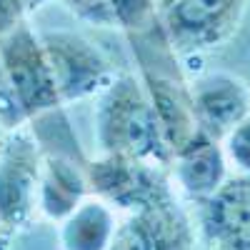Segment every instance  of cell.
<instances>
[{
  "label": "cell",
  "mask_w": 250,
  "mask_h": 250,
  "mask_svg": "<svg viewBox=\"0 0 250 250\" xmlns=\"http://www.w3.org/2000/svg\"><path fill=\"white\" fill-rule=\"evenodd\" d=\"M128 43L138 62V80L153 105L155 120L173 158L200 133L193 115L190 83L185 80L178 65V53L168 43L158 18L153 25L128 35Z\"/></svg>",
  "instance_id": "cell-1"
},
{
  "label": "cell",
  "mask_w": 250,
  "mask_h": 250,
  "mask_svg": "<svg viewBox=\"0 0 250 250\" xmlns=\"http://www.w3.org/2000/svg\"><path fill=\"white\" fill-rule=\"evenodd\" d=\"M95 143L100 153L123 155L158 168L170 165V150L153 105L135 75L123 73L100 90L95 108Z\"/></svg>",
  "instance_id": "cell-2"
},
{
  "label": "cell",
  "mask_w": 250,
  "mask_h": 250,
  "mask_svg": "<svg viewBox=\"0 0 250 250\" xmlns=\"http://www.w3.org/2000/svg\"><path fill=\"white\" fill-rule=\"evenodd\" d=\"M245 5L248 0H163L158 23L175 53H200L238 30Z\"/></svg>",
  "instance_id": "cell-3"
},
{
  "label": "cell",
  "mask_w": 250,
  "mask_h": 250,
  "mask_svg": "<svg viewBox=\"0 0 250 250\" xmlns=\"http://www.w3.org/2000/svg\"><path fill=\"white\" fill-rule=\"evenodd\" d=\"M0 68L15 90L28 120L62 108L40 38L25 18L0 35Z\"/></svg>",
  "instance_id": "cell-4"
},
{
  "label": "cell",
  "mask_w": 250,
  "mask_h": 250,
  "mask_svg": "<svg viewBox=\"0 0 250 250\" xmlns=\"http://www.w3.org/2000/svg\"><path fill=\"white\" fill-rule=\"evenodd\" d=\"M38 38L50 65L55 93L62 108L68 103L85 100L100 93L113 80L110 60L88 38L70 30H50Z\"/></svg>",
  "instance_id": "cell-5"
},
{
  "label": "cell",
  "mask_w": 250,
  "mask_h": 250,
  "mask_svg": "<svg viewBox=\"0 0 250 250\" xmlns=\"http://www.w3.org/2000/svg\"><path fill=\"white\" fill-rule=\"evenodd\" d=\"M43 153L28 130H15L0 145V225H23L38 205Z\"/></svg>",
  "instance_id": "cell-6"
},
{
  "label": "cell",
  "mask_w": 250,
  "mask_h": 250,
  "mask_svg": "<svg viewBox=\"0 0 250 250\" xmlns=\"http://www.w3.org/2000/svg\"><path fill=\"white\" fill-rule=\"evenodd\" d=\"M193 115L198 130L223 140L240 120L250 115L248 83L230 73H208L190 83Z\"/></svg>",
  "instance_id": "cell-7"
},
{
  "label": "cell",
  "mask_w": 250,
  "mask_h": 250,
  "mask_svg": "<svg viewBox=\"0 0 250 250\" xmlns=\"http://www.w3.org/2000/svg\"><path fill=\"white\" fill-rule=\"evenodd\" d=\"M200 225L220 250H250V175L228 178L218 193L200 200Z\"/></svg>",
  "instance_id": "cell-8"
},
{
  "label": "cell",
  "mask_w": 250,
  "mask_h": 250,
  "mask_svg": "<svg viewBox=\"0 0 250 250\" xmlns=\"http://www.w3.org/2000/svg\"><path fill=\"white\" fill-rule=\"evenodd\" d=\"M85 163L88 160L83 155L43 153L40 183H38V208L45 213V218L65 220L85 200L90 190Z\"/></svg>",
  "instance_id": "cell-9"
},
{
  "label": "cell",
  "mask_w": 250,
  "mask_h": 250,
  "mask_svg": "<svg viewBox=\"0 0 250 250\" xmlns=\"http://www.w3.org/2000/svg\"><path fill=\"white\" fill-rule=\"evenodd\" d=\"M173 173L180 188L195 200H205L228 180V160L220 140L198 133L190 143L180 148L173 158Z\"/></svg>",
  "instance_id": "cell-10"
},
{
  "label": "cell",
  "mask_w": 250,
  "mask_h": 250,
  "mask_svg": "<svg viewBox=\"0 0 250 250\" xmlns=\"http://www.w3.org/2000/svg\"><path fill=\"white\" fill-rule=\"evenodd\" d=\"M65 5L85 23L115 28L133 35L155 23V0H65Z\"/></svg>",
  "instance_id": "cell-11"
},
{
  "label": "cell",
  "mask_w": 250,
  "mask_h": 250,
  "mask_svg": "<svg viewBox=\"0 0 250 250\" xmlns=\"http://www.w3.org/2000/svg\"><path fill=\"white\" fill-rule=\"evenodd\" d=\"M115 233L113 210L103 200H83L60 225L62 250H108Z\"/></svg>",
  "instance_id": "cell-12"
},
{
  "label": "cell",
  "mask_w": 250,
  "mask_h": 250,
  "mask_svg": "<svg viewBox=\"0 0 250 250\" xmlns=\"http://www.w3.org/2000/svg\"><path fill=\"white\" fill-rule=\"evenodd\" d=\"M108 250H160V248L150 233L148 223L135 213L128 220H123L120 225H115Z\"/></svg>",
  "instance_id": "cell-13"
},
{
  "label": "cell",
  "mask_w": 250,
  "mask_h": 250,
  "mask_svg": "<svg viewBox=\"0 0 250 250\" xmlns=\"http://www.w3.org/2000/svg\"><path fill=\"white\" fill-rule=\"evenodd\" d=\"M220 145H223L225 160L233 163L243 175H250V115L245 120H240L235 128L220 140Z\"/></svg>",
  "instance_id": "cell-14"
},
{
  "label": "cell",
  "mask_w": 250,
  "mask_h": 250,
  "mask_svg": "<svg viewBox=\"0 0 250 250\" xmlns=\"http://www.w3.org/2000/svg\"><path fill=\"white\" fill-rule=\"evenodd\" d=\"M28 115L20 105V100L15 95V90L10 88V83L0 68V133H15V130H23L28 125Z\"/></svg>",
  "instance_id": "cell-15"
},
{
  "label": "cell",
  "mask_w": 250,
  "mask_h": 250,
  "mask_svg": "<svg viewBox=\"0 0 250 250\" xmlns=\"http://www.w3.org/2000/svg\"><path fill=\"white\" fill-rule=\"evenodd\" d=\"M25 18V10L20 0H0V35L8 33L13 25H18Z\"/></svg>",
  "instance_id": "cell-16"
},
{
  "label": "cell",
  "mask_w": 250,
  "mask_h": 250,
  "mask_svg": "<svg viewBox=\"0 0 250 250\" xmlns=\"http://www.w3.org/2000/svg\"><path fill=\"white\" fill-rule=\"evenodd\" d=\"M48 0H20V5H23V10L25 13H33V10H38L40 5H45Z\"/></svg>",
  "instance_id": "cell-17"
},
{
  "label": "cell",
  "mask_w": 250,
  "mask_h": 250,
  "mask_svg": "<svg viewBox=\"0 0 250 250\" xmlns=\"http://www.w3.org/2000/svg\"><path fill=\"white\" fill-rule=\"evenodd\" d=\"M160 3H163V0H155V8H158V5H160Z\"/></svg>",
  "instance_id": "cell-18"
},
{
  "label": "cell",
  "mask_w": 250,
  "mask_h": 250,
  "mask_svg": "<svg viewBox=\"0 0 250 250\" xmlns=\"http://www.w3.org/2000/svg\"><path fill=\"white\" fill-rule=\"evenodd\" d=\"M218 250H220V248H218Z\"/></svg>",
  "instance_id": "cell-19"
}]
</instances>
